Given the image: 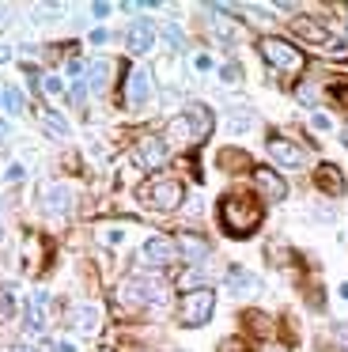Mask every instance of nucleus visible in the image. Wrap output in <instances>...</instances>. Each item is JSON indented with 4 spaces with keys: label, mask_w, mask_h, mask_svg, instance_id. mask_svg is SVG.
Listing matches in <instances>:
<instances>
[{
    "label": "nucleus",
    "mask_w": 348,
    "mask_h": 352,
    "mask_svg": "<svg viewBox=\"0 0 348 352\" xmlns=\"http://www.w3.org/2000/svg\"><path fill=\"white\" fill-rule=\"evenodd\" d=\"M219 223H224L227 235L242 239L261 223V208H257L250 197H224L219 201Z\"/></svg>",
    "instance_id": "nucleus-1"
},
{
    "label": "nucleus",
    "mask_w": 348,
    "mask_h": 352,
    "mask_svg": "<svg viewBox=\"0 0 348 352\" xmlns=\"http://www.w3.org/2000/svg\"><path fill=\"white\" fill-rule=\"evenodd\" d=\"M118 299L125 307H133V311H140V307H151V303H163L166 299V288L155 280V276H144V273H133L121 280L118 288Z\"/></svg>",
    "instance_id": "nucleus-2"
},
{
    "label": "nucleus",
    "mask_w": 348,
    "mask_h": 352,
    "mask_svg": "<svg viewBox=\"0 0 348 352\" xmlns=\"http://www.w3.org/2000/svg\"><path fill=\"white\" fill-rule=\"evenodd\" d=\"M212 311H216V292L212 288H189L178 303V322L189 329H197V326H204V322H212Z\"/></svg>",
    "instance_id": "nucleus-3"
},
{
    "label": "nucleus",
    "mask_w": 348,
    "mask_h": 352,
    "mask_svg": "<svg viewBox=\"0 0 348 352\" xmlns=\"http://www.w3.org/2000/svg\"><path fill=\"white\" fill-rule=\"evenodd\" d=\"M136 197H140L144 205H151L155 212H174V208L186 201V190H182V182H174V178H151V182L140 186Z\"/></svg>",
    "instance_id": "nucleus-4"
},
{
    "label": "nucleus",
    "mask_w": 348,
    "mask_h": 352,
    "mask_svg": "<svg viewBox=\"0 0 348 352\" xmlns=\"http://www.w3.org/2000/svg\"><path fill=\"white\" fill-rule=\"evenodd\" d=\"M257 50H261V57L272 65V69H280V72H299L303 69V54L292 46V42H284V38H261L257 42Z\"/></svg>",
    "instance_id": "nucleus-5"
},
{
    "label": "nucleus",
    "mask_w": 348,
    "mask_h": 352,
    "mask_svg": "<svg viewBox=\"0 0 348 352\" xmlns=\"http://www.w3.org/2000/svg\"><path fill=\"white\" fill-rule=\"evenodd\" d=\"M133 163H136V167H144V170L163 167V163H166V140H163V137H144V140H136Z\"/></svg>",
    "instance_id": "nucleus-6"
},
{
    "label": "nucleus",
    "mask_w": 348,
    "mask_h": 352,
    "mask_svg": "<svg viewBox=\"0 0 348 352\" xmlns=\"http://www.w3.org/2000/svg\"><path fill=\"white\" fill-rule=\"evenodd\" d=\"M254 186L265 201H284L287 197V182L272 167H254Z\"/></svg>",
    "instance_id": "nucleus-7"
},
{
    "label": "nucleus",
    "mask_w": 348,
    "mask_h": 352,
    "mask_svg": "<svg viewBox=\"0 0 348 352\" xmlns=\"http://www.w3.org/2000/svg\"><path fill=\"white\" fill-rule=\"evenodd\" d=\"M174 243H178L182 261H189V265H204V261H208V254H212V246L204 243L201 235H193V231H182Z\"/></svg>",
    "instance_id": "nucleus-8"
},
{
    "label": "nucleus",
    "mask_w": 348,
    "mask_h": 352,
    "mask_svg": "<svg viewBox=\"0 0 348 352\" xmlns=\"http://www.w3.org/2000/svg\"><path fill=\"white\" fill-rule=\"evenodd\" d=\"M42 208L50 216H68V212H72V190L61 186V182H50L42 190Z\"/></svg>",
    "instance_id": "nucleus-9"
},
{
    "label": "nucleus",
    "mask_w": 348,
    "mask_h": 352,
    "mask_svg": "<svg viewBox=\"0 0 348 352\" xmlns=\"http://www.w3.org/2000/svg\"><path fill=\"white\" fill-rule=\"evenodd\" d=\"M151 99V72L148 69H133L125 80V102L129 107H144Z\"/></svg>",
    "instance_id": "nucleus-10"
},
{
    "label": "nucleus",
    "mask_w": 348,
    "mask_h": 352,
    "mask_svg": "<svg viewBox=\"0 0 348 352\" xmlns=\"http://www.w3.org/2000/svg\"><path fill=\"white\" fill-rule=\"evenodd\" d=\"M186 125L189 133H193V140H208L212 137V125H216V118H212V110L204 107V102H193V107H186Z\"/></svg>",
    "instance_id": "nucleus-11"
},
{
    "label": "nucleus",
    "mask_w": 348,
    "mask_h": 352,
    "mask_svg": "<svg viewBox=\"0 0 348 352\" xmlns=\"http://www.w3.org/2000/svg\"><path fill=\"white\" fill-rule=\"evenodd\" d=\"M144 258H148V265H171V261H178V243L155 235L144 243Z\"/></svg>",
    "instance_id": "nucleus-12"
},
{
    "label": "nucleus",
    "mask_w": 348,
    "mask_h": 352,
    "mask_svg": "<svg viewBox=\"0 0 348 352\" xmlns=\"http://www.w3.org/2000/svg\"><path fill=\"white\" fill-rule=\"evenodd\" d=\"M155 34H159V27L151 23V19H136V23L129 27L125 42H129V50H133V54H148V50L155 46Z\"/></svg>",
    "instance_id": "nucleus-13"
},
{
    "label": "nucleus",
    "mask_w": 348,
    "mask_h": 352,
    "mask_svg": "<svg viewBox=\"0 0 348 352\" xmlns=\"http://www.w3.org/2000/svg\"><path fill=\"white\" fill-rule=\"evenodd\" d=\"M269 155H272V163H280V167H292V170L307 163L303 148H295L292 140H280V137H272V140H269Z\"/></svg>",
    "instance_id": "nucleus-14"
},
{
    "label": "nucleus",
    "mask_w": 348,
    "mask_h": 352,
    "mask_svg": "<svg viewBox=\"0 0 348 352\" xmlns=\"http://www.w3.org/2000/svg\"><path fill=\"white\" fill-rule=\"evenodd\" d=\"M45 303H50V296L45 292H30V299H27V333H42L45 329Z\"/></svg>",
    "instance_id": "nucleus-15"
},
{
    "label": "nucleus",
    "mask_w": 348,
    "mask_h": 352,
    "mask_svg": "<svg viewBox=\"0 0 348 352\" xmlns=\"http://www.w3.org/2000/svg\"><path fill=\"white\" fill-rule=\"evenodd\" d=\"M314 182H318V190H325L329 197H340V193H345V175H340V167H333V163H322V167H318Z\"/></svg>",
    "instance_id": "nucleus-16"
},
{
    "label": "nucleus",
    "mask_w": 348,
    "mask_h": 352,
    "mask_svg": "<svg viewBox=\"0 0 348 352\" xmlns=\"http://www.w3.org/2000/svg\"><path fill=\"white\" fill-rule=\"evenodd\" d=\"M72 326L80 329V333H95V326H98V311L91 303H76L72 307Z\"/></svg>",
    "instance_id": "nucleus-17"
},
{
    "label": "nucleus",
    "mask_w": 348,
    "mask_h": 352,
    "mask_svg": "<svg viewBox=\"0 0 348 352\" xmlns=\"http://www.w3.org/2000/svg\"><path fill=\"white\" fill-rule=\"evenodd\" d=\"M83 84L91 87V91H102L106 84H110V61H102V57H95V61L87 65V80Z\"/></svg>",
    "instance_id": "nucleus-18"
},
{
    "label": "nucleus",
    "mask_w": 348,
    "mask_h": 352,
    "mask_svg": "<svg viewBox=\"0 0 348 352\" xmlns=\"http://www.w3.org/2000/svg\"><path fill=\"white\" fill-rule=\"evenodd\" d=\"M295 31H299L303 38H310V42H322V46H333V50L340 46L337 38H329V34H325V27H318V23H307V19H295Z\"/></svg>",
    "instance_id": "nucleus-19"
},
{
    "label": "nucleus",
    "mask_w": 348,
    "mask_h": 352,
    "mask_svg": "<svg viewBox=\"0 0 348 352\" xmlns=\"http://www.w3.org/2000/svg\"><path fill=\"white\" fill-rule=\"evenodd\" d=\"M227 284H231V288L239 292V296H250V292L261 288V284H257V276H254V273H246V269H231V273H227Z\"/></svg>",
    "instance_id": "nucleus-20"
},
{
    "label": "nucleus",
    "mask_w": 348,
    "mask_h": 352,
    "mask_svg": "<svg viewBox=\"0 0 348 352\" xmlns=\"http://www.w3.org/2000/svg\"><path fill=\"white\" fill-rule=\"evenodd\" d=\"M159 34H163V42L174 50V54H182V50H186V34H182L178 23H163V27H159Z\"/></svg>",
    "instance_id": "nucleus-21"
},
{
    "label": "nucleus",
    "mask_w": 348,
    "mask_h": 352,
    "mask_svg": "<svg viewBox=\"0 0 348 352\" xmlns=\"http://www.w3.org/2000/svg\"><path fill=\"white\" fill-rule=\"evenodd\" d=\"M0 110H8V114H19V110H23V95L15 91V87H0Z\"/></svg>",
    "instance_id": "nucleus-22"
},
{
    "label": "nucleus",
    "mask_w": 348,
    "mask_h": 352,
    "mask_svg": "<svg viewBox=\"0 0 348 352\" xmlns=\"http://www.w3.org/2000/svg\"><path fill=\"white\" fill-rule=\"evenodd\" d=\"M42 125L53 133V137H68V122L57 114V110H45V114H42Z\"/></svg>",
    "instance_id": "nucleus-23"
},
{
    "label": "nucleus",
    "mask_w": 348,
    "mask_h": 352,
    "mask_svg": "<svg viewBox=\"0 0 348 352\" xmlns=\"http://www.w3.org/2000/svg\"><path fill=\"white\" fill-rule=\"evenodd\" d=\"M212 34H216V38H224V42H231V38H239V27L227 23V19H212Z\"/></svg>",
    "instance_id": "nucleus-24"
},
{
    "label": "nucleus",
    "mask_w": 348,
    "mask_h": 352,
    "mask_svg": "<svg viewBox=\"0 0 348 352\" xmlns=\"http://www.w3.org/2000/svg\"><path fill=\"white\" fill-rule=\"evenodd\" d=\"M250 122H254V114H250L246 107H235V114H231V133H242V129H250Z\"/></svg>",
    "instance_id": "nucleus-25"
},
{
    "label": "nucleus",
    "mask_w": 348,
    "mask_h": 352,
    "mask_svg": "<svg viewBox=\"0 0 348 352\" xmlns=\"http://www.w3.org/2000/svg\"><path fill=\"white\" fill-rule=\"evenodd\" d=\"M15 288H0V318H12L15 314Z\"/></svg>",
    "instance_id": "nucleus-26"
},
{
    "label": "nucleus",
    "mask_w": 348,
    "mask_h": 352,
    "mask_svg": "<svg viewBox=\"0 0 348 352\" xmlns=\"http://www.w3.org/2000/svg\"><path fill=\"white\" fill-rule=\"evenodd\" d=\"M166 133H171V137H186V140H193V133H189L186 118H174V122L166 125Z\"/></svg>",
    "instance_id": "nucleus-27"
},
{
    "label": "nucleus",
    "mask_w": 348,
    "mask_h": 352,
    "mask_svg": "<svg viewBox=\"0 0 348 352\" xmlns=\"http://www.w3.org/2000/svg\"><path fill=\"white\" fill-rule=\"evenodd\" d=\"M219 76H224V84H239V80H242V69H239V65H224V69H219Z\"/></svg>",
    "instance_id": "nucleus-28"
},
{
    "label": "nucleus",
    "mask_w": 348,
    "mask_h": 352,
    "mask_svg": "<svg viewBox=\"0 0 348 352\" xmlns=\"http://www.w3.org/2000/svg\"><path fill=\"white\" fill-rule=\"evenodd\" d=\"M295 95H299V102H307V107H314V102H318V87H310V84H299V91H295Z\"/></svg>",
    "instance_id": "nucleus-29"
},
{
    "label": "nucleus",
    "mask_w": 348,
    "mask_h": 352,
    "mask_svg": "<svg viewBox=\"0 0 348 352\" xmlns=\"http://www.w3.org/2000/svg\"><path fill=\"white\" fill-rule=\"evenodd\" d=\"M42 87H45L50 95H61V91H65V84H61V76H45V80H42Z\"/></svg>",
    "instance_id": "nucleus-30"
},
{
    "label": "nucleus",
    "mask_w": 348,
    "mask_h": 352,
    "mask_svg": "<svg viewBox=\"0 0 348 352\" xmlns=\"http://www.w3.org/2000/svg\"><path fill=\"white\" fill-rule=\"evenodd\" d=\"M219 352H246V349H242V341H235V337H231V341L219 344Z\"/></svg>",
    "instance_id": "nucleus-31"
},
{
    "label": "nucleus",
    "mask_w": 348,
    "mask_h": 352,
    "mask_svg": "<svg viewBox=\"0 0 348 352\" xmlns=\"http://www.w3.org/2000/svg\"><path fill=\"white\" fill-rule=\"evenodd\" d=\"M8 182H19V178H23V167H19V163H12V167H8Z\"/></svg>",
    "instance_id": "nucleus-32"
},
{
    "label": "nucleus",
    "mask_w": 348,
    "mask_h": 352,
    "mask_svg": "<svg viewBox=\"0 0 348 352\" xmlns=\"http://www.w3.org/2000/svg\"><path fill=\"white\" fill-rule=\"evenodd\" d=\"M8 23H12V8H8V4H0V31H4Z\"/></svg>",
    "instance_id": "nucleus-33"
},
{
    "label": "nucleus",
    "mask_w": 348,
    "mask_h": 352,
    "mask_svg": "<svg viewBox=\"0 0 348 352\" xmlns=\"http://www.w3.org/2000/svg\"><path fill=\"white\" fill-rule=\"evenodd\" d=\"M310 125H314V129H329V118H325V114H314V118H310Z\"/></svg>",
    "instance_id": "nucleus-34"
},
{
    "label": "nucleus",
    "mask_w": 348,
    "mask_h": 352,
    "mask_svg": "<svg viewBox=\"0 0 348 352\" xmlns=\"http://www.w3.org/2000/svg\"><path fill=\"white\" fill-rule=\"evenodd\" d=\"M53 352H76V344L72 341H57V344H53Z\"/></svg>",
    "instance_id": "nucleus-35"
},
{
    "label": "nucleus",
    "mask_w": 348,
    "mask_h": 352,
    "mask_svg": "<svg viewBox=\"0 0 348 352\" xmlns=\"http://www.w3.org/2000/svg\"><path fill=\"white\" fill-rule=\"evenodd\" d=\"M106 12H110V4H91V16H98V19H102Z\"/></svg>",
    "instance_id": "nucleus-36"
},
{
    "label": "nucleus",
    "mask_w": 348,
    "mask_h": 352,
    "mask_svg": "<svg viewBox=\"0 0 348 352\" xmlns=\"http://www.w3.org/2000/svg\"><path fill=\"white\" fill-rule=\"evenodd\" d=\"M106 38H110V34H106V31H91V42H95V46H102Z\"/></svg>",
    "instance_id": "nucleus-37"
},
{
    "label": "nucleus",
    "mask_w": 348,
    "mask_h": 352,
    "mask_svg": "<svg viewBox=\"0 0 348 352\" xmlns=\"http://www.w3.org/2000/svg\"><path fill=\"white\" fill-rule=\"evenodd\" d=\"M12 61V46H0V65H8Z\"/></svg>",
    "instance_id": "nucleus-38"
},
{
    "label": "nucleus",
    "mask_w": 348,
    "mask_h": 352,
    "mask_svg": "<svg viewBox=\"0 0 348 352\" xmlns=\"http://www.w3.org/2000/svg\"><path fill=\"white\" fill-rule=\"evenodd\" d=\"M12 352H38V349H30V344H15Z\"/></svg>",
    "instance_id": "nucleus-39"
},
{
    "label": "nucleus",
    "mask_w": 348,
    "mask_h": 352,
    "mask_svg": "<svg viewBox=\"0 0 348 352\" xmlns=\"http://www.w3.org/2000/svg\"><path fill=\"white\" fill-rule=\"evenodd\" d=\"M8 137V122H0V140H4Z\"/></svg>",
    "instance_id": "nucleus-40"
},
{
    "label": "nucleus",
    "mask_w": 348,
    "mask_h": 352,
    "mask_svg": "<svg viewBox=\"0 0 348 352\" xmlns=\"http://www.w3.org/2000/svg\"><path fill=\"white\" fill-rule=\"evenodd\" d=\"M337 292H340V299H348V284H340V288H337Z\"/></svg>",
    "instance_id": "nucleus-41"
},
{
    "label": "nucleus",
    "mask_w": 348,
    "mask_h": 352,
    "mask_svg": "<svg viewBox=\"0 0 348 352\" xmlns=\"http://www.w3.org/2000/svg\"><path fill=\"white\" fill-rule=\"evenodd\" d=\"M340 137H345V144H348V125H345V133H340Z\"/></svg>",
    "instance_id": "nucleus-42"
},
{
    "label": "nucleus",
    "mask_w": 348,
    "mask_h": 352,
    "mask_svg": "<svg viewBox=\"0 0 348 352\" xmlns=\"http://www.w3.org/2000/svg\"><path fill=\"white\" fill-rule=\"evenodd\" d=\"M269 352H280V349H269Z\"/></svg>",
    "instance_id": "nucleus-43"
}]
</instances>
